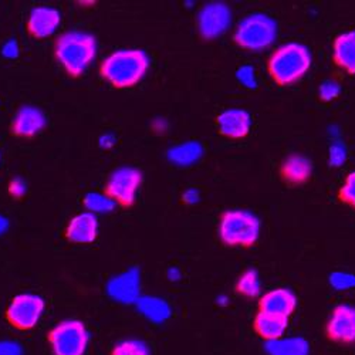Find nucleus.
Here are the masks:
<instances>
[{
	"instance_id": "15",
	"label": "nucleus",
	"mask_w": 355,
	"mask_h": 355,
	"mask_svg": "<svg viewBox=\"0 0 355 355\" xmlns=\"http://www.w3.org/2000/svg\"><path fill=\"white\" fill-rule=\"evenodd\" d=\"M98 218L92 212H81L70 219L66 227V238L76 245L93 243L98 236Z\"/></svg>"
},
{
	"instance_id": "28",
	"label": "nucleus",
	"mask_w": 355,
	"mask_h": 355,
	"mask_svg": "<svg viewBox=\"0 0 355 355\" xmlns=\"http://www.w3.org/2000/svg\"><path fill=\"white\" fill-rule=\"evenodd\" d=\"M340 198L355 208V171L349 172L344 185L340 189Z\"/></svg>"
},
{
	"instance_id": "36",
	"label": "nucleus",
	"mask_w": 355,
	"mask_h": 355,
	"mask_svg": "<svg viewBox=\"0 0 355 355\" xmlns=\"http://www.w3.org/2000/svg\"><path fill=\"white\" fill-rule=\"evenodd\" d=\"M153 128L157 132H165L166 128H168V123H166V120H164V118H157V120L153 124Z\"/></svg>"
},
{
	"instance_id": "2",
	"label": "nucleus",
	"mask_w": 355,
	"mask_h": 355,
	"mask_svg": "<svg viewBox=\"0 0 355 355\" xmlns=\"http://www.w3.org/2000/svg\"><path fill=\"white\" fill-rule=\"evenodd\" d=\"M54 55L69 76L78 77L96 60L97 40L88 32H66L57 37Z\"/></svg>"
},
{
	"instance_id": "8",
	"label": "nucleus",
	"mask_w": 355,
	"mask_h": 355,
	"mask_svg": "<svg viewBox=\"0 0 355 355\" xmlns=\"http://www.w3.org/2000/svg\"><path fill=\"white\" fill-rule=\"evenodd\" d=\"M142 184V173L134 166L116 168L105 184V193L123 206L134 205Z\"/></svg>"
},
{
	"instance_id": "10",
	"label": "nucleus",
	"mask_w": 355,
	"mask_h": 355,
	"mask_svg": "<svg viewBox=\"0 0 355 355\" xmlns=\"http://www.w3.org/2000/svg\"><path fill=\"white\" fill-rule=\"evenodd\" d=\"M327 338L340 344L355 343V307L340 304L333 311L325 324Z\"/></svg>"
},
{
	"instance_id": "4",
	"label": "nucleus",
	"mask_w": 355,
	"mask_h": 355,
	"mask_svg": "<svg viewBox=\"0 0 355 355\" xmlns=\"http://www.w3.org/2000/svg\"><path fill=\"white\" fill-rule=\"evenodd\" d=\"M260 236L259 218L246 209L226 211L220 216L219 238L227 246L249 248Z\"/></svg>"
},
{
	"instance_id": "24",
	"label": "nucleus",
	"mask_w": 355,
	"mask_h": 355,
	"mask_svg": "<svg viewBox=\"0 0 355 355\" xmlns=\"http://www.w3.org/2000/svg\"><path fill=\"white\" fill-rule=\"evenodd\" d=\"M236 291L245 295L248 299H256L261 293V283L260 277L256 270L249 269L239 277L238 283H236Z\"/></svg>"
},
{
	"instance_id": "17",
	"label": "nucleus",
	"mask_w": 355,
	"mask_h": 355,
	"mask_svg": "<svg viewBox=\"0 0 355 355\" xmlns=\"http://www.w3.org/2000/svg\"><path fill=\"white\" fill-rule=\"evenodd\" d=\"M253 329L266 343L276 341L284 337L288 329V318L259 310L253 320Z\"/></svg>"
},
{
	"instance_id": "38",
	"label": "nucleus",
	"mask_w": 355,
	"mask_h": 355,
	"mask_svg": "<svg viewBox=\"0 0 355 355\" xmlns=\"http://www.w3.org/2000/svg\"><path fill=\"white\" fill-rule=\"evenodd\" d=\"M8 229H9V219L3 215H0V236L6 233Z\"/></svg>"
},
{
	"instance_id": "34",
	"label": "nucleus",
	"mask_w": 355,
	"mask_h": 355,
	"mask_svg": "<svg viewBox=\"0 0 355 355\" xmlns=\"http://www.w3.org/2000/svg\"><path fill=\"white\" fill-rule=\"evenodd\" d=\"M115 142H116V138L111 132L103 134L100 137V139H98V144H100V146L103 148V150H111V148L115 145Z\"/></svg>"
},
{
	"instance_id": "3",
	"label": "nucleus",
	"mask_w": 355,
	"mask_h": 355,
	"mask_svg": "<svg viewBox=\"0 0 355 355\" xmlns=\"http://www.w3.org/2000/svg\"><path fill=\"white\" fill-rule=\"evenodd\" d=\"M311 63L310 49L302 43L290 42L280 46L269 58V73L277 84L290 85L306 76Z\"/></svg>"
},
{
	"instance_id": "25",
	"label": "nucleus",
	"mask_w": 355,
	"mask_h": 355,
	"mask_svg": "<svg viewBox=\"0 0 355 355\" xmlns=\"http://www.w3.org/2000/svg\"><path fill=\"white\" fill-rule=\"evenodd\" d=\"M111 355H151V349L142 340L128 338L118 341L112 347Z\"/></svg>"
},
{
	"instance_id": "1",
	"label": "nucleus",
	"mask_w": 355,
	"mask_h": 355,
	"mask_svg": "<svg viewBox=\"0 0 355 355\" xmlns=\"http://www.w3.org/2000/svg\"><path fill=\"white\" fill-rule=\"evenodd\" d=\"M151 58L141 49H121L107 55L100 73L105 81L115 88L137 85L150 70Z\"/></svg>"
},
{
	"instance_id": "12",
	"label": "nucleus",
	"mask_w": 355,
	"mask_h": 355,
	"mask_svg": "<svg viewBox=\"0 0 355 355\" xmlns=\"http://www.w3.org/2000/svg\"><path fill=\"white\" fill-rule=\"evenodd\" d=\"M47 125L46 114L35 105L20 107L12 120V132L16 137L32 138L40 134Z\"/></svg>"
},
{
	"instance_id": "20",
	"label": "nucleus",
	"mask_w": 355,
	"mask_h": 355,
	"mask_svg": "<svg viewBox=\"0 0 355 355\" xmlns=\"http://www.w3.org/2000/svg\"><path fill=\"white\" fill-rule=\"evenodd\" d=\"M168 159L178 166H191L203 155V146L198 141H188L169 148Z\"/></svg>"
},
{
	"instance_id": "26",
	"label": "nucleus",
	"mask_w": 355,
	"mask_h": 355,
	"mask_svg": "<svg viewBox=\"0 0 355 355\" xmlns=\"http://www.w3.org/2000/svg\"><path fill=\"white\" fill-rule=\"evenodd\" d=\"M330 284L338 291L355 288V275L348 272H334L330 275Z\"/></svg>"
},
{
	"instance_id": "32",
	"label": "nucleus",
	"mask_w": 355,
	"mask_h": 355,
	"mask_svg": "<svg viewBox=\"0 0 355 355\" xmlns=\"http://www.w3.org/2000/svg\"><path fill=\"white\" fill-rule=\"evenodd\" d=\"M0 355H23V348L15 341H0Z\"/></svg>"
},
{
	"instance_id": "30",
	"label": "nucleus",
	"mask_w": 355,
	"mask_h": 355,
	"mask_svg": "<svg viewBox=\"0 0 355 355\" xmlns=\"http://www.w3.org/2000/svg\"><path fill=\"white\" fill-rule=\"evenodd\" d=\"M341 93V87L334 80H327L320 85V98L324 101H333Z\"/></svg>"
},
{
	"instance_id": "18",
	"label": "nucleus",
	"mask_w": 355,
	"mask_h": 355,
	"mask_svg": "<svg viewBox=\"0 0 355 355\" xmlns=\"http://www.w3.org/2000/svg\"><path fill=\"white\" fill-rule=\"evenodd\" d=\"M334 62L349 74H355V31L340 35L333 46Z\"/></svg>"
},
{
	"instance_id": "9",
	"label": "nucleus",
	"mask_w": 355,
	"mask_h": 355,
	"mask_svg": "<svg viewBox=\"0 0 355 355\" xmlns=\"http://www.w3.org/2000/svg\"><path fill=\"white\" fill-rule=\"evenodd\" d=\"M196 21L199 35L205 40H214L227 32L232 24V10L226 3L212 2L199 10Z\"/></svg>"
},
{
	"instance_id": "5",
	"label": "nucleus",
	"mask_w": 355,
	"mask_h": 355,
	"mask_svg": "<svg viewBox=\"0 0 355 355\" xmlns=\"http://www.w3.org/2000/svg\"><path fill=\"white\" fill-rule=\"evenodd\" d=\"M236 44L250 51L269 49L277 39V23L264 13H252L236 26Z\"/></svg>"
},
{
	"instance_id": "37",
	"label": "nucleus",
	"mask_w": 355,
	"mask_h": 355,
	"mask_svg": "<svg viewBox=\"0 0 355 355\" xmlns=\"http://www.w3.org/2000/svg\"><path fill=\"white\" fill-rule=\"evenodd\" d=\"M168 279H169L171 282L180 280V279H181V272H180V269H178V268H171V269L168 270Z\"/></svg>"
},
{
	"instance_id": "16",
	"label": "nucleus",
	"mask_w": 355,
	"mask_h": 355,
	"mask_svg": "<svg viewBox=\"0 0 355 355\" xmlns=\"http://www.w3.org/2000/svg\"><path fill=\"white\" fill-rule=\"evenodd\" d=\"M218 127L222 135L239 139L249 134L252 128V116L246 110L227 108L218 115Z\"/></svg>"
},
{
	"instance_id": "19",
	"label": "nucleus",
	"mask_w": 355,
	"mask_h": 355,
	"mask_svg": "<svg viewBox=\"0 0 355 355\" xmlns=\"http://www.w3.org/2000/svg\"><path fill=\"white\" fill-rule=\"evenodd\" d=\"M313 165L309 158L300 154L290 155L282 166V173L286 181L291 184H303L311 176Z\"/></svg>"
},
{
	"instance_id": "29",
	"label": "nucleus",
	"mask_w": 355,
	"mask_h": 355,
	"mask_svg": "<svg viewBox=\"0 0 355 355\" xmlns=\"http://www.w3.org/2000/svg\"><path fill=\"white\" fill-rule=\"evenodd\" d=\"M236 78L238 81L245 85L246 88H256L257 87V77H256V70L252 66H242L236 71Z\"/></svg>"
},
{
	"instance_id": "22",
	"label": "nucleus",
	"mask_w": 355,
	"mask_h": 355,
	"mask_svg": "<svg viewBox=\"0 0 355 355\" xmlns=\"http://www.w3.org/2000/svg\"><path fill=\"white\" fill-rule=\"evenodd\" d=\"M138 311L153 322H164L171 317V306L161 297L144 295L135 303Z\"/></svg>"
},
{
	"instance_id": "31",
	"label": "nucleus",
	"mask_w": 355,
	"mask_h": 355,
	"mask_svg": "<svg viewBox=\"0 0 355 355\" xmlns=\"http://www.w3.org/2000/svg\"><path fill=\"white\" fill-rule=\"evenodd\" d=\"M9 193L16 199L23 198L27 193V184L21 178H13L9 184Z\"/></svg>"
},
{
	"instance_id": "23",
	"label": "nucleus",
	"mask_w": 355,
	"mask_h": 355,
	"mask_svg": "<svg viewBox=\"0 0 355 355\" xmlns=\"http://www.w3.org/2000/svg\"><path fill=\"white\" fill-rule=\"evenodd\" d=\"M83 203L85 206L87 212H92L94 215L98 214H110L115 209V200L112 198H110L105 192H88L84 199Z\"/></svg>"
},
{
	"instance_id": "11",
	"label": "nucleus",
	"mask_w": 355,
	"mask_h": 355,
	"mask_svg": "<svg viewBox=\"0 0 355 355\" xmlns=\"http://www.w3.org/2000/svg\"><path fill=\"white\" fill-rule=\"evenodd\" d=\"M107 294L121 304H135L141 297V272L132 268L111 277L107 283Z\"/></svg>"
},
{
	"instance_id": "33",
	"label": "nucleus",
	"mask_w": 355,
	"mask_h": 355,
	"mask_svg": "<svg viewBox=\"0 0 355 355\" xmlns=\"http://www.w3.org/2000/svg\"><path fill=\"white\" fill-rule=\"evenodd\" d=\"M2 54L6 58H17L20 54V46L15 39L8 40L2 47Z\"/></svg>"
},
{
	"instance_id": "21",
	"label": "nucleus",
	"mask_w": 355,
	"mask_h": 355,
	"mask_svg": "<svg viewBox=\"0 0 355 355\" xmlns=\"http://www.w3.org/2000/svg\"><path fill=\"white\" fill-rule=\"evenodd\" d=\"M268 355H309L310 343L303 337H283L264 344Z\"/></svg>"
},
{
	"instance_id": "13",
	"label": "nucleus",
	"mask_w": 355,
	"mask_h": 355,
	"mask_svg": "<svg viewBox=\"0 0 355 355\" xmlns=\"http://www.w3.org/2000/svg\"><path fill=\"white\" fill-rule=\"evenodd\" d=\"M62 24V13L50 6L35 8L27 19V31L36 39L53 36Z\"/></svg>"
},
{
	"instance_id": "14",
	"label": "nucleus",
	"mask_w": 355,
	"mask_h": 355,
	"mask_svg": "<svg viewBox=\"0 0 355 355\" xmlns=\"http://www.w3.org/2000/svg\"><path fill=\"white\" fill-rule=\"evenodd\" d=\"M297 309V295L290 288L279 287L260 295L259 310L290 318Z\"/></svg>"
},
{
	"instance_id": "6",
	"label": "nucleus",
	"mask_w": 355,
	"mask_h": 355,
	"mask_svg": "<svg viewBox=\"0 0 355 355\" xmlns=\"http://www.w3.org/2000/svg\"><path fill=\"white\" fill-rule=\"evenodd\" d=\"M47 341L53 355H84L90 333L80 320H63L47 333Z\"/></svg>"
},
{
	"instance_id": "27",
	"label": "nucleus",
	"mask_w": 355,
	"mask_h": 355,
	"mask_svg": "<svg viewBox=\"0 0 355 355\" xmlns=\"http://www.w3.org/2000/svg\"><path fill=\"white\" fill-rule=\"evenodd\" d=\"M347 161V148L343 142L334 141L329 150V162L331 166H341Z\"/></svg>"
},
{
	"instance_id": "7",
	"label": "nucleus",
	"mask_w": 355,
	"mask_h": 355,
	"mask_svg": "<svg viewBox=\"0 0 355 355\" xmlns=\"http://www.w3.org/2000/svg\"><path fill=\"white\" fill-rule=\"evenodd\" d=\"M46 310V302L35 293L15 295L6 309V320L12 327L28 331L35 329Z\"/></svg>"
},
{
	"instance_id": "35",
	"label": "nucleus",
	"mask_w": 355,
	"mask_h": 355,
	"mask_svg": "<svg viewBox=\"0 0 355 355\" xmlns=\"http://www.w3.org/2000/svg\"><path fill=\"white\" fill-rule=\"evenodd\" d=\"M182 199H184V202H185V203H188V205H195V203H198V202H199L200 195H199V192H198L196 189L191 188V189H188V191H185V192H184Z\"/></svg>"
}]
</instances>
